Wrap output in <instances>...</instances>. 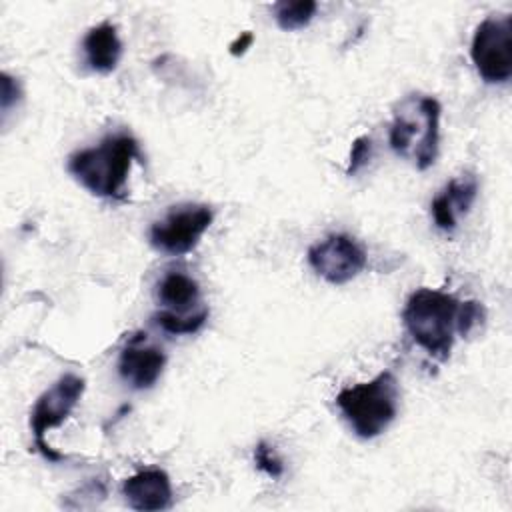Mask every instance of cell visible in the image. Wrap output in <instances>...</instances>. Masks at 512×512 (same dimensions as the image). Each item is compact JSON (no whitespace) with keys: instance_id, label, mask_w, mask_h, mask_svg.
I'll list each match as a JSON object with an SVG mask.
<instances>
[{"instance_id":"obj_1","label":"cell","mask_w":512,"mask_h":512,"mask_svg":"<svg viewBox=\"0 0 512 512\" xmlns=\"http://www.w3.org/2000/svg\"><path fill=\"white\" fill-rule=\"evenodd\" d=\"M142 158L138 140L128 132H116L104 136L96 146L70 154L66 168L92 196L124 200L132 164Z\"/></svg>"},{"instance_id":"obj_2","label":"cell","mask_w":512,"mask_h":512,"mask_svg":"<svg viewBox=\"0 0 512 512\" xmlns=\"http://www.w3.org/2000/svg\"><path fill=\"white\" fill-rule=\"evenodd\" d=\"M440 102L426 94L404 96L392 114L388 142L396 156L416 170H426L436 162L440 146Z\"/></svg>"},{"instance_id":"obj_3","label":"cell","mask_w":512,"mask_h":512,"mask_svg":"<svg viewBox=\"0 0 512 512\" xmlns=\"http://www.w3.org/2000/svg\"><path fill=\"white\" fill-rule=\"evenodd\" d=\"M460 300L434 288L414 290L402 310V322L410 338L432 358L448 360L458 334Z\"/></svg>"},{"instance_id":"obj_4","label":"cell","mask_w":512,"mask_h":512,"mask_svg":"<svg viewBox=\"0 0 512 512\" xmlns=\"http://www.w3.org/2000/svg\"><path fill=\"white\" fill-rule=\"evenodd\" d=\"M400 402L398 380L390 370L368 382L346 386L336 394V406L352 432L362 440L380 436L396 418Z\"/></svg>"},{"instance_id":"obj_5","label":"cell","mask_w":512,"mask_h":512,"mask_svg":"<svg viewBox=\"0 0 512 512\" xmlns=\"http://www.w3.org/2000/svg\"><path fill=\"white\" fill-rule=\"evenodd\" d=\"M470 58L486 84H506L512 78L510 14H492L476 26L470 44Z\"/></svg>"},{"instance_id":"obj_6","label":"cell","mask_w":512,"mask_h":512,"mask_svg":"<svg viewBox=\"0 0 512 512\" xmlns=\"http://www.w3.org/2000/svg\"><path fill=\"white\" fill-rule=\"evenodd\" d=\"M84 390H86L84 378L68 372V374H62L34 402L32 412H30V428H32L34 444L46 460L58 462V460L66 458L64 454H60L48 446L46 434H48V430L60 426L72 414V410L80 402Z\"/></svg>"},{"instance_id":"obj_7","label":"cell","mask_w":512,"mask_h":512,"mask_svg":"<svg viewBox=\"0 0 512 512\" xmlns=\"http://www.w3.org/2000/svg\"><path fill=\"white\" fill-rule=\"evenodd\" d=\"M212 220L214 212L206 204H178L150 226L148 240L162 254L184 256L200 244Z\"/></svg>"},{"instance_id":"obj_8","label":"cell","mask_w":512,"mask_h":512,"mask_svg":"<svg viewBox=\"0 0 512 512\" xmlns=\"http://www.w3.org/2000/svg\"><path fill=\"white\" fill-rule=\"evenodd\" d=\"M310 268L330 284H346L366 268L364 248L348 234H330L308 248Z\"/></svg>"},{"instance_id":"obj_9","label":"cell","mask_w":512,"mask_h":512,"mask_svg":"<svg viewBox=\"0 0 512 512\" xmlns=\"http://www.w3.org/2000/svg\"><path fill=\"white\" fill-rule=\"evenodd\" d=\"M166 366V354L158 346H150L142 336L132 338L120 352L118 374L134 390L152 388Z\"/></svg>"},{"instance_id":"obj_10","label":"cell","mask_w":512,"mask_h":512,"mask_svg":"<svg viewBox=\"0 0 512 512\" xmlns=\"http://www.w3.org/2000/svg\"><path fill=\"white\" fill-rule=\"evenodd\" d=\"M122 496L132 510L160 512L172 506L174 490L170 476L164 470L144 468L124 480Z\"/></svg>"},{"instance_id":"obj_11","label":"cell","mask_w":512,"mask_h":512,"mask_svg":"<svg viewBox=\"0 0 512 512\" xmlns=\"http://www.w3.org/2000/svg\"><path fill=\"white\" fill-rule=\"evenodd\" d=\"M476 194L478 180L474 174H460L452 178L430 204L434 224L444 232H452L458 226V220L468 214Z\"/></svg>"},{"instance_id":"obj_12","label":"cell","mask_w":512,"mask_h":512,"mask_svg":"<svg viewBox=\"0 0 512 512\" xmlns=\"http://www.w3.org/2000/svg\"><path fill=\"white\" fill-rule=\"evenodd\" d=\"M82 52L84 62L92 72H114L122 58V40L118 36V28L108 20L92 26L82 40Z\"/></svg>"},{"instance_id":"obj_13","label":"cell","mask_w":512,"mask_h":512,"mask_svg":"<svg viewBox=\"0 0 512 512\" xmlns=\"http://www.w3.org/2000/svg\"><path fill=\"white\" fill-rule=\"evenodd\" d=\"M156 298L164 306L162 310L176 316H190L196 314L192 308L200 304V284L184 272L170 270L160 278L156 286Z\"/></svg>"},{"instance_id":"obj_14","label":"cell","mask_w":512,"mask_h":512,"mask_svg":"<svg viewBox=\"0 0 512 512\" xmlns=\"http://www.w3.org/2000/svg\"><path fill=\"white\" fill-rule=\"evenodd\" d=\"M316 10L318 4L314 0H282L274 4V20L286 32L302 30L312 22Z\"/></svg>"},{"instance_id":"obj_15","label":"cell","mask_w":512,"mask_h":512,"mask_svg":"<svg viewBox=\"0 0 512 512\" xmlns=\"http://www.w3.org/2000/svg\"><path fill=\"white\" fill-rule=\"evenodd\" d=\"M152 320L168 334H174V336H180V334H196L204 322L208 320V308H202L200 312L196 314H190V316H176L172 312H166V310H158Z\"/></svg>"},{"instance_id":"obj_16","label":"cell","mask_w":512,"mask_h":512,"mask_svg":"<svg viewBox=\"0 0 512 512\" xmlns=\"http://www.w3.org/2000/svg\"><path fill=\"white\" fill-rule=\"evenodd\" d=\"M486 318V310L480 302L476 300H466V302H460V308H458V334L460 336H468L472 330H476Z\"/></svg>"},{"instance_id":"obj_17","label":"cell","mask_w":512,"mask_h":512,"mask_svg":"<svg viewBox=\"0 0 512 512\" xmlns=\"http://www.w3.org/2000/svg\"><path fill=\"white\" fill-rule=\"evenodd\" d=\"M254 462H256V468L262 470L272 480H276V478H280L284 474V464H282L280 456L266 442H258L256 444V448H254Z\"/></svg>"},{"instance_id":"obj_18","label":"cell","mask_w":512,"mask_h":512,"mask_svg":"<svg viewBox=\"0 0 512 512\" xmlns=\"http://www.w3.org/2000/svg\"><path fill=\"white\" fill-rule=\"evenodd\" d=\"M370 158H372V140L368 136H358L350 148V160H348L346 174L348 176L358 174L364 166H368Z\"/></svg>"},{"instance_id":"obj_19","label":"cell","mask_w":512,"mask_h":512,"mask_svg":"<svg viewBox=\"0 0 512 512\" xmlns=\"http://www.w3.org/2000/svg\"><path fill=\"white\" fill-rule=\"evenodd\" d=\"M20 96H22L20 82L14 80L10 74L4 72V74H2V98H0V102H2V112L6 114V112L10 110V106L20 100Z\"/></svg>"},{"instance_id":"obj_20","label":"cell","mask_w":512,"mask_h":512,"mask_svg":"<svg viewBox=\"0 0 512 512\" xmlns=\"http://www.w3.org/2000/svg\"><path fill=\"white\" fill-rule=\"evenodd\" d=\"M252 42H254L252 32H242V34L230 44V54H232V56H242V54L252 46Z\"/></svg>"}]
</instances>
